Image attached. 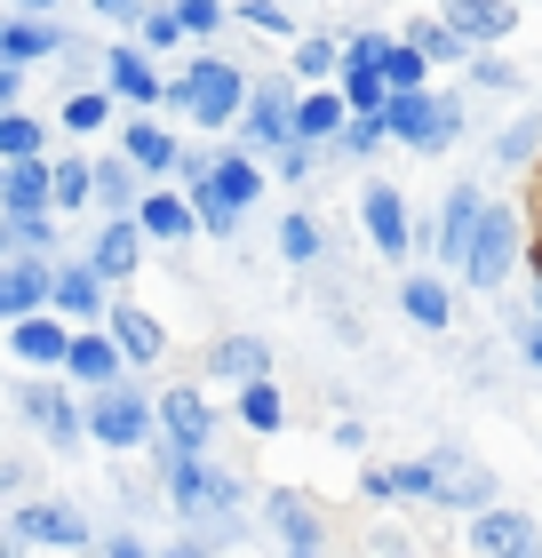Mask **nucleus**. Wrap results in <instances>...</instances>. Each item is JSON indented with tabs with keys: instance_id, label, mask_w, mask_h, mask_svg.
Here are the masks:
<instances>
[{
	"instance_id": "obj_1",
	"label": "nucleus",
	"mask_w": 542,
	"mask_h": 558,
	"mask_svg": "<svg viewBox=\"0 0 542 558\" xmlns=\"http://www.w3.org/2000/svg\"><path fill=\"white\" fill-rule=\"evenodd\" d=\"M383 129L407 136L415 151H447L462 136V112L447 105V96H423V88H392L383 96Z\"/></svg>"
},
{
	"instance_id": "obj_2",
	"label": "nucleus",
	"mask_w": 542,
	"mask_h": 558,
	"mask_svg": "<svg viewBox=\"0 0 542 558\" xmlns=\"http://www.w3.org/2000/svg\"><path fill=\"white\" fill-rule=\"evenodd\" d=\"M240 96H248V81L231 64H216V57H200L184 81L168 88V105H192V120L200 129H224V120H240Z\"/></svg>"
},
{
	"instance_id": "obj_3",
	"label": "nucleus",
	"mask_w": 542,
	"mask_h": 558,
	"mask_svg": "<svg viewBox=\"0 0 542 558\" xmlns=\"http://www.w3.org/2000/svg\"><path fill=\"white\" fill-rule=\"evenodd\" d=\"M152 423H160V408H144V399L120 391V384H105V391H96V408H88V430H96L105 447H144Z\"/></svg>"
},
{
	"instance_id": "obj_4",
	"label": "nucleus",
	"mask_w": 542,
	"mask_h": 558,
	"mask_svg": "<svg viewBox=\"0 0 542 558\" xmlns=\"http://www.w3.org/2000/svg\"><path fill=\"white\" fill-rule=\"evenodd\" d=\"M176 487H168V502H176V511H184V519H208V511H231V495H240V487H231V478L224 471H208V463H200V454H176Z\"/></svg>"
},
{
	"instance_id": "obj_5",
	"label": "nucleus",
	"mask_w": 542,
	"mask_h": 558,
	"mask_svg": "<svg viewBox=\"0 0 542 558\" xmlns=\"http://www.w3.org/2000/svg\"><path fill=\"white\" fill-rule=\"evenodd\" d=\"M479 223H486L479 192H471V184H447V208H438V256H447V264H471Z\"/></svg>"
},
{
	"instance_id": "obj_6",
	"label": "nucleus",
	"mask_w": 542,
	"mask_h": 558,
	"mask_svg": "<svg viewBox=\"0 0 542 558\" xmlns=\"http://www.w3.org/2000/svg\"><path fill=\"white\" fill-rule=\"evenodd\" d=\"M359 216H368V240L383 247V256H407L415 247V232H407V199L392 184H368L359 192Z\"/></svg>"
},
{
	"instance_id": "obj_7",
	"label": "nucleus",
	"mask_w": 542,
	"mask_h": 558,
	"mask_svg": "<svg viewBox=\"0 0 542 558\" xmlns=\"http://www.w3.org/2000/svg\"><path fill=\"white\" fill-rule=\"evenodd\" d=\"M48 295H57V279H48L33 256H16V247H9V264H0V312H9V319H33Z\"/></svg>"
},
{
	"instance_id": "obj_8",
	"label": "nucleus",
	"mask_w": 542,
	"mask_h": 558,
	"mask_svg": "<svg viewBox=\"0 0 542 558\" xmlns=\"http://www.w3.org/2000/svg\"><path fill=\"white\" fill-rule=\"evenodd\" d=\"M9 543H88V526H81V511L72 502H33V511H16L9 519Z\"/></svg>"
},
{
	"instance_id": "obj_9",
	"label": "nucleus",
	"mask_w": 542,
	"mask_h": 558,
	"mask_svg": "<svg viewBox=\"0 0 542 558\" xmlns=\"http://www.w3.org/2000/svg\"><path fill=\"white\" fill-rule=\"evenodd\" d=\"M471 543H479V558H534V519L527 511H486L471 526Z\"/></svg>"
},
{
	"instance_id": "obj_10",
	"label": "nucleus",
	"mask_w": 542,
	"mask_h": 558,
	"mask_svg": "<svg viewBox=\"0 0 542 558\" xmlns=\"http://www.w3.org/2000/svg\"><path fill=\"white\" fill-rule=\"evenodd\" d=\"M120 360H128V351L112 343V327H105V336L88 327V336H72V360H64V375H81L88 391H105V384H120Z\"/></svg>"
},
{
	"instance_id": "obj_11",
	"label": "nucleus",
	"mask_w": 542,
	"mask_h": 558,
	"mask_svg": "<svg viewBox=\"0 0 542 558\" xmlns=\"http://www.w3.org/2000/svg\"><path fill=\"white\" fill-rule=\"evenodd\" d=\"M9 351L16 360H33V367H57V360H72V336H64V319H9Z\"/></svg>"
},
{
	"instance_id": "obj_12",
	"label": "nucleus",
	"mask_w": 542,
	"mask_h": 558,
	"mask_svg": "<svg viewBox=\"0 0 542 558\" xmlns=\"http://www.w3.org/2000/svg\"><path fill=\"white\" fill-rule=\"evenodd\" d=\"M208 423H216V415H208V399H200L192 384L160 399V430L176 439V454H200V439H208Z\"/></svg>"
},
{
	"instance_id": "obj_13",
	"label": "nucleus",
	"mask_w": 542,
	"mask_h": 558,
	"mask_svg": "<svg viewBox=\"0 0 542 558\" xmlns=\"http://www.w3.org/2000/svg\"><path fill=\"white\" fill-rule=\"evenodd\" d=\"M105 288H112V279L96 271V264H64V271H57V312H64V319H96V312H112Z\"/></svg>"
},
{
	"instance_id": "obj_14",
	"label": "nucleus",
	"mask_w": 542,
	"mask_h": 558,
	"mask_svg": "<svg viewBox=\"0 0 542 558\" xmlns=\"http://www.w3.org/2000/svg\"><path fill=\"white\" fill-rule=\"evenodd\" d=\"M510 247H519V232H510V216H503V208H486L479 240H471V279H479V288H495V279H503Z\"/></svg>"
},
{
	"instance_id": "obj_15",
	"label": "nucleus",
	"mask_w": 542,
	"mask_h": 558,
	"mask_svg": "<svg viewBox=\"0 0 542 558\" xmlns=\"http://www.w3.org/2000/svg\"><path fill=\"white\" fill-rule=\"evenodd\" d=\"M447 24H455V33H471L479 48H486V40H510V33H519L510 0H447Z\"/></svg>"
},
{
	"instance_id": "obj_16",
	"label": "nucleus",
	"mask_w": 542,
	"mask_h": 558,
	"mask_svg": "<svg viewBox=\"0 0 542 558\" xmlns=\"http://www.w3.org/2000/svg\"><path fill=\"white\" fill-rule=\"evenodd\" d=\"M105 327H112V343L128 351V360H160V351H168L160 319H152V312H136V303H112V312H105Z\"/></svg>"
},
{
	"instance_id": "obj_17",
	"label": "nucleus",
	"mask_w": 542,
	"mask_h": 558,
	"mask_svg": "<svg viewBox=\"0 0 542 558\" xmlns=\"http://www.w3.org/2000/svg\"><path fill=\"white\" fill-rule=\"evenodd\" d=\"M24 415H33V423L48 430V439H64V447H72V439H81V430H88V415L72 408L64 391H48V384H24Z\"/></svg>"
},
{
	"instance_id": "obj_18",
	"label": "nucleus",
	"mask_w": 542,
	"mask_h": 558,
	"mask_svg": "<svg viewBox=\"0 0 542 558\" xmlns=\"http://www.w3.org/2000/svg\"><path fill=\"white\" fill-rule=\"evenodd\" d=\"M248 136H255V144H288V136H296V105H288V88H279V81L255 88V105H248Z\"/></svg>"
},
{
	"instance_id": "obj_19",
	"label": "nucleus",
	"mask_w": 542,
	"mask_h": 558,
	"mask_svg": "<svg viewBox=\"0 0 542 558\" xmlns=\"http://www.w3.org/2000/svg\"><path fill=\"white\" fill-rule=\"evenodd\" d=\"M136 256H144V223H128V208L105 223V240H96V271L105 279H128L136 271Z\"/></svg>"
},
{
	"instance_id": "obj_20",
	"label": "nucleus",
	"mask_w": 542,
	"mask_h": 558,
	"mask_svg": "<svg viewBox=\"0 0 542 558\" xmlns=\"http://www.w3.org/2000/svg\"><path fill=\"white\" fill-rule=\"evenodd\" d=\"M112 88L128 105H168V88H160V72H152L144 48H112Z\"/></svg>"
},
{
	"instance_id": "obj_21",
	"label": "nucleus",
	"mask_w": 542,
	"mask_h": 558,
	"mask_svg": "<svg viewBox=\"0 0 542 558\" xmlns=\"http://www.w3.org/2000/svg\"><path fill=\"white\" fill-rule=\"evenodd\" d=\"M351 96H335V88H320V96H303L296 105V136H312V144H327V136H344L351 129Z\"/></svg>"
},
{
	"instance_id": "obj_22",
	"label": "nucleus",
	"mask_w": 542,
	"mask_h": 558,
	"mask_svg": "<svg viewBox=\"0 0 542 558\" xmlns=\"http://www.w3.org/2000/svg\"><path fill=\"white\" fill-rule=\"evenodd\" d=\"M57 40H64V33H48V24H40L33 9L0 24V57H9V64H33V57H48V48H57Z\"/></svg>"
},
{
	"instance_id": "obj_23",
	"label": "nucleus",
	"mask_w": 542,
	"mask_h": 558,
	"mask_svg": "<svg viewBox=\"0 0 542 558\" xmlns=\"http://www.w3.org/2000/svg\"><path fill=\"white\" fill-rule=\"evenodd\" d=\"M0 192H9V208H48V199H57V168H40V160H9Z\"/></svg>"
},
{
	"instance_id": "obj_24",
	"label": "nucleus",
	"mask_w": 542,
	"mask_h": 558,
	"mask_svg": "<svg viewBox=\"0 0 542 558\" xmlns=\"http://www.w3.org/2000/svg\"><path fill=\"white\" fill-rule=\"evenodd\" d=\"M136 223H144L152 240H184L192 223H200V208H192V199H176V192H152L144 208H136Z\"/></svg>"
},
{
	"instance_id": "obj_25",
	"label": "nucleus",
	"mask_w": 542,
	"mask_h": 558,
	"mask_svg": "<svg viewBox=\"0 0 542 558\" xmlns=\"http://www.w3.org/2000/svg\"><path fill=\"white\" fill-rule=\"evenodd\" d=\"M208 367H224V375H240V384H255V375H272V351L255 343V336H224V343L208 351Z\"/></svg>"
},
{
	"instance_id": "obj_26",
	"label": "nucleus",
	"mask_w": 542,
	"mask_h": 558,
	"mask_svg": "<svg viewBox=\"0 0 542 558\" xmlns=\"http://www.w3.org/2000/svg\"><path fill=\"white\" fill-rule=\"evenodd\" d=\"M128 168H152V175H160V168H184V160H176V136L152 129V120H136V129H128Z\"/></svg>"
},
{
	"instance_id": "obj_27",
	"label": "nucleus",
	"mask_w": 542,
	"mask_h": 558,
	"mask_svg": "<svg viewBox=\"0 0 542 558\" xmlns=\"http://www.w3.org/2000/svg\"><path fill=\"white\" fill-rule=\"evenodd\" d=\"M272 511H279V535H288V558H320V519L303 511L296 495H279Z\"/></svg>"
},
{
	"instance_id": "obj_28",
	"label": "nucleus",
	"mask_w": 542,
	"mask_h": 558,
	"mask_svg": "<svg viewBox=\"0 0 542 558\" xmlns=\"http://www.w3.org/2000/svg\"><path fill=\"white\" fill-rule=\"evenodd\" d=\"M399 303H407V319H415V327H447V312H455L438 279H407V288H399Z\"/></svg>"
},
{
	"instance_id": "obj_29",
	"label": "nucleus",
	"mask_w": 542,
	"mask_h": 558,
	"mask_svg": "<svg viewBox=\"0 0 542 558\" xmlns=\"http://www.w3.org/2000/svg\"><path fill=\"white\" fill-rule=\"evenodd\" d=\"M423 64H431L423 40H392V48H383V72H392V88H423Z\"/></svg>"
},
{
	"instance_id": "obj_30",
	"label": "nucleus",
	"mask_w": 542,
	"mask_h": 558,
	"mask_svg": "<svg viewBox=\"0 0 542 558\" xmlns=\"http://www.w3.org/2000/svg\"><path fill=\"white\" fill-rule=\"evenodd\" d=\"M240 415H248V430H279L288 415H279V391H272V375H255V384L240 391Z\"/></svg>"
},
{
	"instance_id": "obj_31",
	"label": "nucleus",
	"mask_w": 542,
	"mask_h": 558,
	"mask_svg": "<svg viewBox=\"0 0 542 558\" xmlns=\"http://www.w3.org/2000/svg\"><path fill=\"white\" fill-rule=\"evenodd\" d=\"M48 240H57V223H48L40 208H9V247L16 256H33V247H48Z\"/></svg>"
},
{
	"instance_id": "obj_32",
	"label": "nucleus",
	"mask_w": 542,
	"mask_h": 558,
	"mask_svg": "<svg viewBox=\"0 0 542 558\" xmlns=\"http://www.w3.org/2000/svg\"><path fill=\"white\" fill-rule=\"evenodd\" d=\"M415 40L431 48V57H447V64H462V57H471V48H479L471 33H455V24H447V16H438V24H415Z\"/></svg>"
},
{
	"instance_id": "obj_33",
	"label": "nucleus",
	"mask_w": 542,
	"mask_h": 558,
	"mask_svg": "<svg viewBox=\"0 0 542 558\" xmlns=\"http://www.w3.org/2000/svg\"><path fill=\"white\" fill-rule=\"evenodd\" d=\"M486 495H495V487H486L479 471H447V463H438V495L431 502H486Z\"/></svg>"
},
{
	"instance_id": "obj_34",
	"label": "nucleus",
	"mask_w": 542,
	"mask_h": 558,
	"mask_svg": "<svg viewBox=\"0 0 542 558\" xmlns=\"http://www.w3.org/2000/svg\"><path fill=\"white\" fill-rule=\"evenodd\" d=\"M105 120H112L105 96H64V129H72V136H96Z\"/></svg>"
},
{
	"instance_id": "obj_35",
	"label": "nucleus",
	"mask_w": 542,
	"mask_h": 558,
	"mask_svg": "<svg viewBox=\"0 0 542 558\" xmlns=\"http://www.w3.org/2000/svg\"><path fill=\"white\" fill-rule=\"evenodd\" d=\"M279 247H288V264H312L320 256V223L312 216H288V223H279Z\"/></svg>"
},
{
	"instance_id": "obj_36",
	"label": "nucleus",
	"mask_w": 542,
	"mask_h": 558,
	"mask_svg": "<svg viewBox=\"0 0 542 558\" xmlns=\"http://www.w3.org/2000/svg\"><path fill=\"white\" fill-rule=\"evenodd\" d=\"M88 192H96V168H88V160H64V168H57V208H81Z\"/></svg>"
},
{
	"instance_id": "obj_37",
	"label": "nucleus",
	"mask_w": 542,
	"mask_h": 558,
	"mask_svg": "<svg viewBox=\"0 0 542 558\" xmlns=\"http://www.w3.org/2000/svg\"><path fill=\"white\" fill-rule=\"evenodd\" d=\"M0 151H9V160H33V151H40V129H33L24 112H9V120H0Z\"/></svg>"
},
{
	"instance_id": "obj_38",
	"label": "nucleus",
	"mask_w": 542,
	"mask_h": 558,
	"mask_svg": "<svg viewBox=\"0 0 542 558\" xmlns=\"http://www.w3.org/2000/svg\"><path fill=\"white\" fill-rule=\"evenodd\" d=\"M335 57H344V48H335V40L320 33V40H303V48H296V72H303V81H327Z\"/></svg>"
},
{
	"instance_id": "obj_39",
	"label": "nucleus",
	"mask_w": 542,
	"mask_h": 558,
	"mask_svg": "<svg viewBox=\"0 0 542 558\" xmlns=\"http://www.w3.org/2000/svg\"><path fill=\"white\" fill-rule=\"evenodd\" d=\"M176 40H184V16H176V9H152V16H144V48H176Z\"/></svg>"
},
{
	"instance_id": "obj_40",
	"label": "nucleus",
	"mask_w": 542,
	"mask_h": 558,
	"mask_svg": "<svg viewBox=\"0 0 542 558\" xmlns=\"http://www.w3.org/2000/svg\"><path fill=\"white\" fill-rule=\"evenodd\" d=\"M383 136H392V129H383V112H359L351 129H344V151H375Z\"/></svg>"
},
{
	"instance_id": "obj_41",
	"label": "nucleus",
	"mask_w": 542,
	"mask_h": 558,
	"mask_svg": "<svg viewBox=\"0 0 542 558\" xmlns=\"http://www.w3.org/2000/svg\"><path fill=\"white\" fill-rule=\"evenodd\" d=\"M176 16H184V33H216V24H224V0H176Z\"/></svg>"
},
{
	"instance_id": "obj_42",
	"label": "nucleus",
	"mask_w": 542,
	"mask_h": 558,
	"mask_svg": "<svg viewBox=\"0 0 542 558\" xmlns=\"http://www.w3.org/2000/svg\"><path fill=\"white\" fill-rule=\"evenodd\" d=\"M96 199H105V208H128V168H120V160L96 168Z\"/></svg>"
},
{
	"instance_id": "obj_43",
	"label": "nucleus",
	"mask_w": 542,
	"mask_h": 558,
	"mask_svg": "<svg viewBox=\"0 0 542 558\" xmlns=\"http://www.w3.org/2000/svg\"><path fill=\"white\" fill-rule=\"evenodd\" d=\"M240 16L255 24V33H288V9H279V0H248Z\"/></svg>"
},
{
	"instance_id": "obj_44",
	"label": "nucleus",
	"mask_w": 542,
	"mask_h": 558,
	"mask_svg": "<svg viewBox=\"0 0 542 558\" xmlns=\"http://www.w3.org/2000/svg\"><path fill=\"white\" fill-rule=\"evenodd\" d=\"M96 9H105L112 24H144V0H96Z\"/></svg>"
},
{
	"instance_id": "obj_45",
	"label": "nucleus",
	"mask_w": 542,
	"mask_h": 558,
	"mask_svg": "<svg viewBox=\"0 0 542 558\" xmlns=\"http://www.w3.org/2000/svg\"><path fill=\"white\" fill-rule=\"evenodd\" d=\"M105 558H152V550H144L136 535H120V543H105Z\"/></svg>"
},
{
	"instance_id": "obj_46",
	"label": "nucleus",
	"mask_w": 542,
	"mask_h": 558,
	"mask_svg": "<svg viewBox=\"0 0 542 558\" xmlns=\"http://www.w3.org/2000/svg\"><path fill=\"white\" fill-rule=\"evenodd\" d=\"M527 360H534V367H542V327H534V343H527Z\"/></svg>"
},
{
	"instance_id": "obj_47",
	"label": "nucleus",
	"mask_w": 542,
	"mask_h": 558,
	"mask_svg": "<svg viewBox=\"0 0 542 558\" xmlns=\"http://www.w3.org/2000/svg\"><path fill=\"white\" fill-rule=\"evenodd\" d=\"M16 9H57V0H16Z\"/></svg>"
},
{
	"instance_id": "obj_48",
	"label": "nucleus",
	"mask_w": 542,
	"mask_h": 558,
	"mask_svg": "<svg viewBox=\"0 0 542 558\" xmlns=\"http://www.w3.org/2000/svg\"><path fill=\"white\" fill-rule=\"evenodd\" d=\"M168 558H200V550H168Z\"/></svg>"
},
{
	"instance_id": "obj_49",
	"label": "nucleus",
	"mask_w": 542,
	"mask_h": 558,
	"mask_svg": "<svg viewBox=\"0 0 542 558\" xmlns=\"http://www.w3.org/2000/svg\"><path fill=\"white\" fill-rule=\"evenodd\" d=\"M534 303H542V295H534Z\"/></svg>"
}]
</instances>
